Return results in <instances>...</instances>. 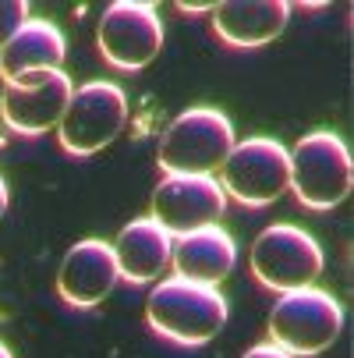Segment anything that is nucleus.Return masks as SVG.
I'll return each mask as SVG.
<instances>
[{
    "mask_svg": "<svg viewBox=\"0 0 354 358\" xmlns=\"http://www.w3.org/2000/svg\"><path fill=\"white\" fill-rule=\"evenodd\" d=\"M145 323L163 341L198 348L209 344L227 327V298L216 287L191 284L184 277H167L145 301Z\"/></svg>",
    "mask_w": 354,
    "mask_h": 358,
    "instance_id": "obj_1",
    "label": "nucleus"
},
{
    "mask_svg": "<svg viewBox=\"0 0 354 358\" xmlns=\"http://www.w3.org/2000/svg\"><path fill=\"white\" fill-rule=\"evenodd\" d=\"M290 152V192L305 210H337L351 195L354 185V164L351 149L337 131H309L297 138Z\"/></svg>",
    "mask_w": 354,
    "mask_h": 358,
    "instance_id": "obj_2",
    "label": "nucleus"
},
{
    "mask_svg": "<svg viewBox=\"0 0 354 358\" xmlns=\"http://www.w3.org/2000/svg\"><path fill=\"white\" fill-rule=\"evenodd\" d=\"M234 124L216 107H191L177 114L163 138H160V171L163 174H191V178H213L227 152L234 149Z\"/></svg>",
    "mask_w": 354,
    "mask_h": 358,
    "instance_id": "obj_3",
    "label": "nucleus"
},
{
    "mask_svg": "<svg viewBox=\"0 0 354 358\" xmlns=\"http://www.w3.org/2000/svg\"><path fill=\"white\" fill-rule=\"evenodd\" d=\"M344 330V309L330 291L301 287L280 294L270 313V344L287 351L290 358H316Z\"/></svg>",
    "mask_w": 354,
    "mask_h": 358,
    "instance_id": "obj_4",
    "label": "nucleus"
},
{
    "mask_svg": "<svg viewBox=\"0 0 354 358\" xmlns=\"http://www.w3.org/2000/svg\"><path fill=\"white\" fill-rule=\"evenodd\" d=\"M290 185V152L283 142L256 135L234 142L227 160L220 164V188L248 210H263L276 202Z\"/></svg>",
    "mask_w": 354,
    "mask_h": 358,
    "instance_id": "obj_5",
    "label": "nucleus"
},
{
    "mask_svg": "<svg viewBox=\"0 0 354 358\" xmlns=\"http://www.w3.org/2000/svg\"><path fill=\"white\" fill-rule=\"evenodd\" d=\"M323 266H326L323 245L305 227L294 224H273L251 245V273L273 294L312 287Z\"/></svg>",
    "mask_w": 354,
    "mask_h": 358,
    "instance_id": "obj_6",
    "label": "nucleus"
},
{
    "mask_svg": "<svg viewBox=\"0 0 354 358\" xmlns=\"http://www.w3.org/2000/svg\"><path fill=\"white\" fill-rule=\"evenodd\" d=\"M128 121V96L114 82H85L71 92V103L57 124L61 149L75 160L107 149Z\"/></svg>",
    "mask_w": 354,
    "mask_h": 358,
    "instance_id": "obj_7",
    "label": "nucleus"
},
{
    "mask_svg": "<svg viewBox=\"0 0 354 358\" xmlns=\"http://www.w3.org/2000/svg\"><path fill=\"white\" fill-rule=\"evenodd\" d=\"M99 57L117 71H142L163 50V18L145 0H117L96 29Z\"/></svg>",
    "mask_w": 354,
    "mask_h": 358,
    "instance_id": "obj_8",
    "label": "nucleus"
},
{
    "mask_svg": "<svg viewBox=\"0 0 354 358\" xmlns=\"http://www.w3.org/2000/svg\"><path fill=\"white\" fill-rule=\"evenodd\" d=\"M223 210H227V195L216 178L163 174V181L153 192V220L170 238H184L198 227L216 224Z\"/></svg>",
    "mask_w": 354,
    "mask_h": 358,
    "instance_id": "obj_9",
    "label": "nucleus"
},
{
    "mask_svg": "<svg viewBox=\"0 0 354 358\" xmlns=\"http://www.w3.org/2000/svg\"><path fill=\"white\" fill-rule=\"evenodd\" d=\"M71 78L64 71H46L22 85H4L0 92V121L15 135L36 138L50 128H57L68 103H71Z\"/></svg>",
    "mask_w": 354,
    "mask_h": 358,
    "instance_id": "obj_10",
    "label": "nucleus"
},
{
    "mask_svg": "<svg viewBox=\"0 0 354 358\" xmlns=\"http://www.w3.org/2000/svg\"><path fill=\"white\" fill-rule=\"evenodd\" d=\"M117 263L107 241L85 238L68 248L64 263L57 270V291L71 309H92L99 305L117 284Z\"/></svg>",
    "mask_w": 354,
    "mask_h": 358,
    "instance_id": "obj_11",
    "label": "nucleus"
},
{
    "mask_svg": "<svg viewBox=\"0 0 354 358\" xmlns=\"http://www.w3.org/2000/svg\"><path fill=\"white\" fill-rule=\"evenodd\" d=\"M64 57L68 43L61 29L46 18H29L0 50V78H4V85H22L46 71H61Z\"/></svg>",
    "mask_w": 354,
    "mask_h": 358,
    "instance_id": "obj_12",
    "label": "nucleus"
},
{
    "mask_svg": "<svg viewBox=\"0 0 354 358\" xmlns=\"http://www.w3.org/2000/svg\"><path fill=\"white\" fill-rule=\"evenodd\" d=\"M117 277L128 284H153L167 273L174 259V238L153 220V217H138L121 227V234L110 245Z\"/></svg>",
    "mask_w": 354,
    "mask_h": 358,
    "instance_id": "obj_13",
    "label": "nucleus"
},
{
    "mask_svg": "<svg viewBox=\"0 0 354 358\" xmlns=\"http://www.w3.org/2000/svg\"><path fill=\"white\" fill-rule=\"evenodd\" d=\"M290 22V4L283 0H227L213 8V29L227 46L256 50L273 43Z\"/></svg>",
    "mask_w": 354,
    "mask_h": 358,
    "instance_id": "obj_14",
    "label": "nucleus"
},
{
    "mask_svg": "<svg viewBox=\"0 0 354 358\" xmlns=\"http://www.w3.org/2000/svg\"><path fill=\"white\" fill-rule=\"evenodd\" d=\"M170 266L177 270V277H184L191 284L220 287V280H227L237 266V245L220 224L198 227L184 238H174Z\"/></svg>",
    "mask_w": 354,
    "mask_h": 358,
    "instance_id": "obj_15",
    "label": "nucleus"
},
{
    "mask_svg": "<svg viewBox=\"0 0 354 358\" xmlns=\"http://www.w3.org/2000/svg\"><path fill=\"white\" fill-rule=\"evenodd\" d=\"M29 22V4L25 0H0V50L11 43V36Z\"/></svg>",
    "mask_w": 354,
    "mask_h": 358,
    "instance_id": "obj_16",
    "label": "nucleus"
},
{
    "mask_svg": "<svg viewBox=\"0 0 354 358\" xmlns=\"http://www.w3.org/2000/svg\"><path fill=\"white\" fill-rule=\"evenodd\" d=\"M241 358H290V355H287V351H280L276 344H270V341H266V344H256V348H248V351H244Z\"/></svg>",
    "mask_w": 354,
    "mask_h": 358,
    "instance_id": "obj_17",
    "label": "nucleus"
},
{
    "mask_svg": "<svg viewBox=\"0 0 354 358\" xmlns=\"http://www.w3.org/2000/svg\"><path fill=\"white\" fill-rule=\"evenodd\" d=\"M177 8H181L184 15H202V11H209V15H213V8H216V4H188V0H181Z\"/></svg>",
    "mask_w": 354,
    "mask_h": 358,
    "instance_id": "obj_18",
    "label": "nucleus"
},
{
    "mask_svg": "<svg viewBox=\"0 0 354 358\" xmlns=\"http://www.w3.org/2000/svg\"><path fill=\"white\" fill-rule=\"evenodd\" d=\"M4 213H8V181L0 178V217H4Z\"/></svg>",
    "mask_w": 354,
    "mask_h": 358,
    "instance_id": "obj_19",
    "label": "nucleus"
},
{
    "mask_svg": "<svg viewBox=\"0 0 354 358\" xmlns=\"http://www.w3.org/2000/svg\"><path fill=\"white\" fill-rule=\"evenodd\" d=\"M0 358H15V355H11V348H8L4 341H0Z\"/></svg>",
    "mask_w": 354,
    "mask_h": 358,
    "instance_id": "obj_20",
    "label": "nucleus"
}]
</instances>
